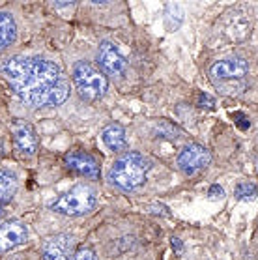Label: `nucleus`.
<instances>
[{
  "mask_svg": "<svg viewBox=\"0 0 258 260\" xmlns=\"http://www.w3.org/2000/svg\"><path fill=\"white\" fill-rule=\"evenodd\" d=\"M0 70L15 95L32 107L62 105L70 95V84L62 70L49 60L12 56Z\"/></svg>",
  "mask_w": 258,
  "mask_h": 260,
  "instance_id": "f257e3e1",
  "label": "nucleus"
},
{
  "mask_svg": "<svg viewBox=\"0 0 258 260\" xmlns=\"http://www.w3.org/2000/svg\"><path fill=\"white\" fill-rule=\"evenodd\" d=\"M150 159L139 152H125L111 167V182L123 191H133L146 182L150 171Z\"/></svg>",
  "mask_w": 258,
  "mask_h": 260,
  "instance_id": "f03ea898",
  "label": "nucleus"
},
{
  "mask_svg": "<svg viewBox=\"0 0 258 260\" xmlns=\"http://www.w3.org/2000/svg\"><path fill=\"white\" fill-rule=\"evenodd\" d=\"M98 204V193L90 185H75L70 191H66L51 204V210L62 215H84L90 213Z\"/></svg>",
  "mask_w": 258,
  "mask_h": 260,
  "instance_id": "7ed1b4c3",
  "label": "nucleus"
},
{
  "mask_svg": "<svg viewBox=\"0 0 258 260\" xmlns=\"http://www.w3.org/2000/svg\"><path fill=\"white\" fill-rule=\"evenodd\" d=\"M73 83L81 98L86 101L101 100L109 88V81L105 75L88 62H77L73 66Z\"/></svg>",
  "mask_w": 258,
  "mask_h": 260,
  "instance_id": "20e7f679",
  "label": "nucleus"
},
{
  "mask_svg": "<svg viewBox=\"0 0 258 260\" xmlns=\"http://www.w3.org/2000/svg\"><path fill=\"white\" fill-rule=\"evenodd\" d=\"M211 161V154L210 150L204 146H200V144H187V146L183 148L182 152L178 154V169L183 172V174H197L199 171L206 169V167L210 165Z\"/></svg>",
  "mask_w": 258,
  "mask_h": 260,
  "instance_id": "39448f33",
  "label": "nucleus"
},
{
  "mask_svg": "<svg viewBox=\"0 0 258 260\" xmlns=\"http://www.w3.org/2000/svg\"><path fill=\"white\" fill-rule=\"evenodd\" d=\"M249 71V64L245 58L241 56H230V58L219 60L211 66L210 75L215 81H234V79L245 77V73Z\"/></svg>",
  "mask_w": 258,
  "mask_h": 260,
  "instance_id": "423d86ee",
  "label": "nucleus"
},
{
  "mask_svg": "<svg viewBox=\"0 0 258 260\" xmlns=\"http://www.w3.org/2000/svg\"><path fill=\"white\" fill-rule=\"evenodd\" d=\"M98 62L109 75H123L127 70V62L122 56V53L118 51V47L111 42H103L98 49Z\"/></svg>",
  "mask_w": 258,
  "mask_h": 260,
  "instance_id": "0eeeda50",
  "label": "nucleus"
},
{
  "mask_svg": "<svg viewBox=\"0 0 258 260\" xmlns=\"http://www.w3.org/2000/svg\"><path fill=\"white\" fill-rule=\"evenodd\" d=\"M66 167L70 171L81 174V176L86 178H100V163L94 155L86 154V152H81V150H73L70 154H66L64 157Z\"/></svg>",
  "mask_w": 258,
  "mask_h": 260,
  "instance_id": "6e6552de",
  "label": "nucleus"
},
{
  "mask_svg": "<svg viewBox=\"0 0 258 260\" xmlns=\"http://www.w3.org/2000/svg\"><path fill=\"white\" fill-rule=\"evenodd\" d=\"M28 231L21 221H8L0 225V253H8L26 242Z\"/></svg>",
  "mask_w": 258,
  "mask_h": 260,
  "instance_id": "1a4fd4ad",
  "label": "nucleus"
},
{
  "mask_svg": "<svg viewBox=\"0 0 258 260\" xmlns=\"http://www.w3.org/2000/svg\"><path fill=\"white\" fill-rule=\"evenodd\" d=\"M12 131H13V139H15V144H17L19 152L24 155H34L36 150H38V139H36V133H34V129H32V125L24 124V122H15Z\"/></svg>",
  "mask_w": 258,
  "mask_h": 260,
  "instance_id": "9d476101",
  "label": "nucleus"
},
{
  "mask_svg": "<svg viewBox=\"0 0 258 260\" xmlns=\"http://www.w3.org/2000/svg\"><path fill=\"white\" fill-rule=\"evenodd\" d=\"M73 247L71 236L60 234L51 238L43 247V258L45 260H70V251Z\"/></svg>",
  "mask_w": 258,
  "mask_h": 260,
  "instance_id": "9b49d317",
  "label": "nucleus"
},
{
  "mask_svg": "<svg viewBox=\"0 0 258 260\" xmlns=\"http://www.w3.org/2000/svg\"><path fill=\"white\" fill-rule=\"evenodd\" d=\"M101 139L109 150L112 152H122L127 148V139H125V131L120 124H109L105 129L101 131Z\"/></svg>",
  "mask_w": 258,
  "mask_h": 260,
  "instance_id": "f8f14e48",
  "label": "nucleus"
},
{
  "mask_svg": "<svg viewBox=\"0 0 258 260\" xmlns=\"http://www.w3.org/2000/svg\"><path fill=\"white\" fill-rule=\"evenodd\" d=\"M17 38L15 21L8 12H0V51H6Z\"/></svg>",
  "mask_w": 258,
  "mask_h": 260,
  "instance_id": "ddd939ff",
  "label": "nucleus"
},
{
  "mask_svg": "<svg viewBox=\"0 0 258 260\" xmlns=\"http://www.w3.org/2000/svg\"><path fill=\"white\" fill-rule=\"evenodd\" d=\"M17 191V178L12 172L0 171V202L12 201Z\"/></svg>",
  "mask_w": 258,
  "mask_h": 260,
  "instance_id": "4468645a",
  "label": "nucleus"
},
{
  "mask_svg": "<svg viewBox=\"0 0 258 260\" xmlns=\"http://www.w3.org/2000/svg\"><path fill=\"white\" fill-rule=\"evenodd\" d=\"M256 195V185L254 183H249V182H241L238 183V187H236V197L241 199V201H252Z\"/></svg>",
  "mask_w": 258,
  "mask_h": 260,
  "instance_id": "2eb2a0df",
  "label": "nucleus"
},
{
  "mask_svg": "<svg viewBox=\"0 0 258 260\" xmlns=\"http://www.w3.org/2000/svg\"><path fill=\"white\" fill-rule=\"evenodd\" d=\"M71 260H95V254H94V251H92V249L82 247V249H79L75 254H73V258H71Z\"/></svg>",
  "mask_w": 258,
  "mask_h": 260,
  "instance_id": "dca6fc26",
  "label": "nucleus"
},
{
  "mask_svg": "<svg viewBox=\"0 0 258 260\" xmlns=\"http://www.w3.org/2000/svg\"><path fill=\"white\" fill-rule=\"evenodd\" d=\"M223 195H224L223 187H219L217 183H215V185H211V187H210V197H213V199H221Z\"/></svg>",
  "mask_w": 258,
  "mask_h": 260,
  "instance_id": "f3484780",
  "label": "nucleus"
},
{
  "mask_svg": "<svg viewBox=\"0 0 258 260\" xmlns=\"http://www.w3.org/2000/svg\"><path fill=\"white\" fill-rule=\"evenodd\" d=\"M172 247H176V249H182V243L178 242L176 238H174V240H172Z\"/></svg>",
  "mask_w": 258,
  "mask_h": 260,
  "instance_id": "a211bd4d",
  "label": "nucleus"
},
{
  "mask_svg": "<svg viewBox=\"0 0 258 260\" xmlns=\"http://www.w3.org/2000/svg\"><path fill=\"white\" fill-rule=\"evenodd\" d=\"M2 215H4V210H2V208H0V217H2Z\"/></svg>",
  "mask_w": 258,
  "mask_h": 260,
  "instance_id": "6ab92c4d",
  "label": "nucleus"
},
{
  "mask_svg": "<svg viewBox=\"0 0 258 260\" xmlns=\"http://www.w3.org/2000/svg\"><path fill=\"white\" fill-rule=\"evenodd\" d=\"M0 152H2V142H0Z\"/></svg>",
  "mask_w": 258,
  "mask_h": 260,
  "instance_id": "aec40b11",
  "label": "nucleus"
}]
</instances>
